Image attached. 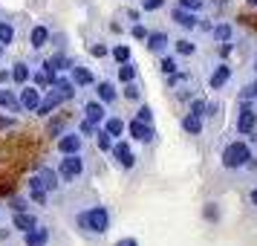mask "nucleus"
I'll use <instances>...</instances> for the list:
<instances>
[{"mask_svg":"<svg viewBox=\"0 0 257 246\" xmlns=\"http://www.w3.org/2000/svg\"><path fill=\"white\" fill-rule=\"evenodd\" d=\"M75 229L84 234V237H101V234L110 232V211L104 206H90L75 214Z\"/></svg>","mask_w":257,"mask_h":246,"instance_id":"f257e3e1","label":"nucleus"},{"mask_svg":"<svg viewBox=\"0 0 257 246\" xmlns=\"http://www.w3.org/2000/svg\"><path fill=\"white\" fill-rule=\"evenodd\" d=\"M55 171H58L61 186H75L87 174V159H84L81 153H64L58 159V168Z\"/></svg>","mask_w":257,"mask_h":246,"instance_id":"f03ea898","label":"nucleus"},{"mask_svg":"<svg viewBox=\"0 0 257 246\" xmlns=\"http://www.w3.org/2000/svg\"><path fill=\"white\" fill-rule=\"evenodd\" d=\"M248 159H254V153H251V145L243 142V139L228 142V145L222 148V153H220V162H222L225 171H240V168L248 165Z\"/></svg>","mask_w":257,"mask_h":246,"instance_id":"7ed1b4c3","label":"nucleus"},{"mask_svg":"<svg viewBox=\"0 0 257 246\" xmlns=\"http://www.w3.org/2000/svg\"><path fill=\"white\" fill-rule=\"evenodd\" d=\"M257 130V107L251 102H243L240 113H237V133L240 136H248Z\"/></svg>","mask_w":257,"mask_h":246,"instance_id":"20e7f679","label":"nucleus"},{"mask_svg":"<svg viewBox=\"0 0 257 246\" xmlns=\"http://www.w3.org/2000/svg\"><path fill=\"white\" fill-rule=\"evenodd\" d=\"M107 153H113V159H116V165L121 168V171H130V168L136 165V156H133V151H130V145L121 142V139H113V145H110Z\"/></svg>","mask_w":257,"mask_h":246,"instance_id":"39448f33","label":"nucleus"},{"mask_svg":"<svg viewBox=\"0 0 257 246\" xmlns=\"http://www.w3.org/2000/svg\"><path fill=\"white\" fill-rule=\"evenodd\" d=\"M41 96H44V90H38L35 84H24V87L18 90V105H21V110L35 113V107L41 105Z\"/></svg>","mask_w":257,"mask_h":246,"instance_id":"423d86ee","label":"nucleus"},{"mask_svg":"<svg viewBox=\"0 0 257 246\" xmlns=\"http://www.w3.org/2000/svg\"><path fill=\"white\" fill-rule=\"evenodd\" d=\"M124 130H127V133H130L136 142H145V145L156 142V128H153V125H145V122H139V119L124 122Z\"/></svg>","mask_w":257,"mask_h":246,"instance_id":"0eeeda50","label":"nucleus"},{"mask_svg":"<svg viewBox=\"0 0 257 246\" xmlns=\"http://www.w3.org/2000/svg\"><path fill=\"white\" fill-rule=\"evenodd\" d=\"M84 148V136L78 130H67V133H61L58 136V153H81Z\"/></svg>","mask_w":257,"mask_h":246,"instance_id":"6e6552de","label":"nucleus"},{"mask_svg":"<svg viewBox=\"0 0 257 246\" xmlns=\"http://www.w3.org/2000/svg\"><path fill=\"white\" fill-rule=\"evenodd\" d=\"M171 21H174L179 29H185V32H194L199 24V15L197 12H188V9H182V6H174L171 9Z\"/></svg>","mask_w":257,"mask_h":246,"instance_id":"1a4fd4ad","label":"nucleus"},{"mask_svg":"<svg viewBox=\"0 0 257 246\" xmlns=\"http://www.w3.org/2000/svg\"><path fill=\"white\" fill-rule=\"evenodd\" d=\"M70 81L78 87V90H84V87H93L95 84V75L84 64H78V61H72V67H70Z\"/></svg>","mask_w":257,"mask_h":246,"instance_id":"9d476101","label":"nucleus"},{"mask_svg":"<svg viewBox=\"0 0 257 246\" xmlns=\"http://www.w3.org/2000/svg\"><path fill=\"white\" fill-rule=\"evenodd\" d=\"M95 87V99H98V102H101V105H113V102H116L118 99V90H116V81H110V78H101V81L98 84H93Z\"/></svg>","mask_w":257,"mask_h":246,"instance_id":"9b49d317","label":"nucleus"},{"mask_svg":"<svg viewBox=\"0 0 257 246\" xmlns=\"http://www.w3.org/2000/svg\"><path fill=\"white\" fill-rule=\"evenodd\" d=\"M145 44H148V49H151L153 55H162V52H168V47H171V35L162 32V29H156V32H148Z\"/></svg>","mask_w":257,"mask_h":246,"instance_id":"f8f14e48","label":"nucleus"},{"mask_svg":"<svg viewBox=\"0 0 257 246\" xmlns=\"http://www.w3.org/2000/svg\"><path fill=\"white\" fill-rule=\"evenodd\" d=\"M228 78H231V67H228L225 61H220L208 75V90H222V87L228 84Z\"/></svg>","mask_w":257,"mask_h":246,"instance_id":"ddd939ff","label":"nucleus"},{"mask_svg":"<svg viewBox=\"0 0 257 246\" xmlns=\"http://www.w3.org/2000/svg\"><path fill=\"white\" fill-rule=\"evenodd\" d=\"M84 119L101 128V122L107 119V105H101L98 99H90V102H84Z\"/></svg>","mask_w":257,"mask_h":246,"instance_id":"4468645a","label":"nucleus"},{"mask_svg":"<svg viewBox=\"0 0 257 246\" xmlns=\"http://www.w3.org/2000/svg\"><path fill=\"white\" fill-rule=\"evenodd\" d=\"M49 90H52V93L58 96L61 102H72V99L78 96V87H75V84H72L70 78H55Z\"/></svg>","mask_w":257,"mask_h":246,"instance_id":"2eb2a0df","label":"nucleus"},{"mask_svg":"<svg viewBox=\"0 0 257 246\" xmlns=\"http://www.w3.org/2000/svg\"><path fill=\"white\" fill-rule=\"evenodd\" d=\"M38 177H41V183H44V188H47V194H55V191L61 188L58 171H55L52 165H41V168H38Z\"/></svg>","mask_w":257,"mask_h":246,"instance_id":"dca6fc26","label":"nucleus"},{"mask_svg":"<svg viewBox=\"0 0 257 246\" xmlns=\"http://www.w3.org/2000/svg\"><path fill=\"white\" fill-rule=\"evenodd\" d=\"M47 72H52V75H58L61 70H70L72 67V58H67L64 52H55V55H49V58H44V64H41Z\"/></svg>","mask_w":257,"mask_h":246,"instance_id":"f3484780","label":"nucleus"},{"mask_svg":"<svg viewBox=\"0 0 257 246\" xmlns=\"http://www.w3.org/2000/svg\"><path fill=\"white\" fill-rule=\"evenodd\" d=\"M24 243L26 246H47L49 243V229L47 226H41V223L32 226L29 232H24Z\"/></svg>","mask_w":257,"mask_h":246,"instance_id":"a211bd4d","label":"nucleus"},{"mask_svg":"<svg viewBox=\"0 0 257 246\" xmlns=\"http://www.w3.org/2000/svg\"><path fill=\"white\" fill-rule=\"evenodd\" d=\"M49 26H44V24H38V26H32V32H29V47L35 49V52H41V49L49 44Z\"/></svg>","mask_w":257,"mask_h":246,"instance_id":"6ab92c4d","label":"nucleus"},{"mask_svg":"<svg viewBox=\"0 0 257 246\" xmlns=\"http://www.w3.org/2000/svg\"><path fill=\"white\" fill-rule=\"evenodd\" d=\"M32 226H38V217L29 209H26V211H15V214H12V229H18L21 234L29 232Z\"/></svg>","mask_w":257,"mask_h":246,"instance_id":"aec40b11","label":"nucleus"},{"mask_svg":"<svg viewBox=\"0 0 257 246\" xmlns=\"http://www.w3.org/2000/svg\"><path fill=\"white\" fill-rule=\"evenodd\" d=\"M0 110H6V113H21V105H18V90H9L6 84L0 87Z\"/></svg>","mask_w":257,"mask_h":246,"instance_id":"412c9836","label":"nucleus"},{"mask_svg":"<svg viewBox=\"0 0 257 246\" xmlns=\"http://www.w3.org/2000/svg\"><path fill=\"white\" fill-rule=\"evenodd\" d=\"M12 81L18 84V87H24V84H29V78H32V67L26 64V61H15L12 64Z\"/></svg>","mask_w":257,"mask_h":246,"instance_id":"4be33fe9","label":"nucleus"},{"mask_svg":"<svg viewBox=\"0 0 257 246\" xmlns=\"http://www.w3.org/2000/svg\"><path fill=\"white\" fill-rule=\"evenodd\" d=\"M58 105H64V102H61L52 90H47V96H41V105L35 107V113L38 116H52V110H55Z\"/></svg>","mask_w":257,"mask_h":246,"instance_id":"5701e85b","label":"nucleus"},{"mask_svg":"<svg viewBox=\"0 0 257 246\" xmlns=\"http://www.w3.org/2000/svg\"><path fill=\"white\" fill-rule=\"evenodd\" d=\"M208 32H211V38H214L217 44H225V41H231V38H234V26L228 24V21H220V24L211 26Z\"/></svg>","mask_w":257,"mask_h":246,"instance_id":"b1692460","label":"nucleus"},{"mask_svg":"<svg viewBox=\"0 0 257 246\" xmlns=\"http://www.w3.org/2000/svg\"><path fill=\"white\" fill-rule=\"evenodd\" d=\"M116 78L121 84L136 81V78H139V67H136L133 61H121V64H118V70H116Z\"/></svg>","mask_w":257,"mask_h":246,"instance_id":"393cba45","label":"nucleus"},{"mask_svg":"<svg viewBox=\"0 0 257 246\" xmlns=\"http://www.w3.org/2000/svg\"><path fill=\"white\" fill-rule=\"evenodd\" d=\"M101 128H104L113 139H121V136H124V119L121 116H107L104 122H101Z\"/></svg>","mask_w":257,"mask_h":246,"instance_id":"a878e982","label":"nucleus"},{"mask_svg":"<svg viewBox=\"0 0 257 246\" xmlns=\"http://www.w3.org/2000/svg\"><path fill=\"white\" fill-rule=\"evenodd\" d=\"M182 130H185L188 136H199V133H202V116L185 113V116H182Z\"/></svg>","mask_w":257,"mask_h":246,"instance_id":"bb28decb","label":"nucleus"},{"mask_svg":"<svg viewBox=\"0 0 257 246\" xmlns=\"http://www.w3.org/2000/svg\"><path fill=\"white\" fill-rule=\"evenodd\" d=\"M55 78H58V75H52V72H47L44 67H41V70H35V72H32V78H29V81H35V87H38V90H49Z\"/></svg>","mask_w":257,"mask_h":246,"instance_id":"cd10ccee","label":"nucleus"},{"mask_svg":"<svg viewBox=\"0 0 257 246\" xmlns=\"http://www.w3.org/2000/svg\"><path fill=\"white\" fill-rule=\"evenodd\" d=\"M176 49V55H197V44L191 41V38H176V41H171Z\"/></svg>","mask_w":257,"mask_h":246,"instance_id":"c85d7f7f","label":"nucleus"},{"mask_svg":"<svg viewBox=\"0 0 257 246\" xmlns=\"http://www.w3.org/2000/svg\"><path fill=\"white\" fill-rule=\"evenodd\" d=\"M159 72H162L165 78H168V75H174V72H179V64H176V58L174 55H159Z\"/></svg>","mask_w":257,"mask_h":246,"instance_id":"c756f323","label":"nucleus"},{"mask_svg":"<svg viewBox=\"0 0 257 246\" xmlns=\"http://www.w3.org/2000/svg\"><path fill=\"white\" fill-rule=\"evenodd\" d=\"M0 44L3 47L15 44V24L12 21H0Z\"/></svg>","mask_w":257,"mask_h":246,"instance_id":"7c9ffc66","label":"nucleus"},{"mask_svg":"<svg viewBox=\"0 0 257 246\" xmlns=\"http://www.w3.org/2000/svg\"><path fill=\"white\" fill-rule=\"evenodd\" d=\"M121 96H124L127 102H139V99H142V87H139V78H136V81H127V84H124V90H121Z\"/></svg>","mask_w":257,"mask_h":246,"instance_id":"2f4dec72","label":"nucleus"},{"mask_svg":"<svg viewBox=\"0 0 257 246\" xmlns=\"http://www.w3.org/2000/svg\"><path fill=\"white\" fill-rule=\"evenodd\" d=\"M95 145H98V151H110V145H113V136H110V133H107L104 128H98L95 130Z\"/></svg>","mask_w":257,"mask_h":246,"instance_id":"473e14b6","label":"nucleus"},{"mask_svg":"<svg viewBox=\"0 0 257 246\" xmlns=\"http://www.w3.org/2000/svg\"><path fill=\"white\" fill-rule=\"evenodd\" d=\"M237 99H240V102H251V99H257V78H254V81L245 84L243 90L237 93Z\"/></svg>","mask_w":257,"mask_h":246,"instance_id":"72a5a7b5","label":"nucleus"},{"mask_svg":"<svg viewBox=\"0 0 257 246\" xmlns=\"http://www.w3.org/2000/svg\"><path fill=\"white\" fill-rule=\"evenodd\" d=\"M188 102H191V105H188V113H194V116H202L205 119V99H188Z\"/></svg>","mask_w":257,"mask_h":246,"instance_id":"f704fd0d","label":"nucleus"},{"mask_svg":"<svg viewBox=\"0 0 257 246\" xmlns=\"http://www.w3.org/2000/svg\"><path fill=\"white\" fill-rule=\"evenodd\" d=\"M110 55L116 58V64H121V61H130V47H124V44H116V47L110 49Z\"/></svg>","mask_w":257,"mask_h":246,"instance_id":"c9c22d12","label":"nucleus"},{"mask_svg":"<svg viewBox=\"0 0 257 246\" xmlns=\"http://www.w3.org/2000/svg\"><path fill=\"white\" fill-rule=\"evenodd\" d=\"M205 3H208V0H176V6H182V9H188V12L205 9Z\"/></svg>","mask_w":257,"mask_h":246,"instance_id":"e433bc0d","label":"nucleus"},{"mask_svg":"<svg viewBox=\"0 0 257 246\" xmlns=\"http://www.w3.org/2000/svg\"><path fill=\"white\" fill-rule=\"evenodd\" d=\"M168 0H139V9L142 12H159Z\"/></svg>","mask_w":257,"mask_h":246,"instance_id":"4c0bfd02","label":"nucleus"},{"mask_svg":"<svg viewBox=\"0 0 257 246\" xmlns=\"http://www.w3.org/2000/svg\"><path fill=\"white\" fill-rule=\"evenodd\" d=\"M90 55H95V58H104V55H110V47H107L104 41H93V44H90Z\"/></svg>","mask_w":257,"mask_h":246,"instance_id":"58836bf2","label":"nucleus"},{"mask_svg":"<svg viewBox=\"0 0 257 246\" xmlns=\"http://www.w3.org/2000/svg\"><path fill=\"white\" fill-rule=\"evenodd\" d=\"M95 130H98V125H93V122H87V119L78 122V133L81 136H95Z\"/></svg>","mask_w":257,"mask_h":246,"instance_id":"ea45409f","label":"nucleus"},{"mask_svg":"<svg viewBox=\"0 0 257 246\" xmlns=\"http://www.w3.org/2000/svg\"><path fill=\"white\" fill-rule=\"evenodd\" d=\"M136 119H139V122H145V125H153V110L148 105H142L139 110H136Z\"/></svg>","mask_w":257,"mask_h":246,"instance_id":"a19ab883","label":"nucleus"},{"mask_svg":"<svg viewBox=\"0 0 257 246\" xmlns=\"http://www.w3.org/2000/svg\"><path fill=\"white\" fill-rule=\"evenodd\" d=\"M29 200L38 203V206H47V191H41V188L38 191H29Z\"/></svg>","mask_w":257,"mask_h":246,"instance_id":"79ce46f5","label":"nucleus"},{"mask_svg":"<svg viewBox=\"0 0 257 246\" xmlns=\"http://www.w3.org/2000/svg\"><path fill=\"white\" fill-rule=\"evenodd\" d=\"M130 35L136 38V41H145V38H148V29H145L142 24H133V29H130Z\"/></svg>","mask_w":257,"mask_h":246,"instance_id":"37998d69","label":"nucleus"},{"mask_svg":"<svg viewBox=\"0 0 257 246\" xmlns=\"http://www.w3.org/2000/svg\"><path fill=\"white\" fill-rule=\"evenodd\" d=\"M217 113H220V105H217V102H205V116H217Z\"/></svg>","mask_w":257,"mask_h":246,"instance_id":"c03bdc74","label":"nucleus"},{"mask_svg":"<svg viewBox=\"0 0 257 246\" xmlns=\"http://www.w3.org/2000/svg\"><path fill=\"white\" fill-rule=\"evenodd\" d=\"M29 206H26V200L24 197H15L12 200V211H26Z\"/></svg>","mask_w":257,"mask_h":246,"instance_id":"a18cd8bd","label":"nucleus"},{"mask_svg":"<svg viewBox=\"0 0 257 246\" xmlns=\"http://www.w3.org/2000/svg\"><path fill=\"white\" fill-rule=\"evenodd\" d=\"M64 133V122H52L49 125V136H61Z\"/></svg>","mask_w":257,"mask_h":246,"instance_id":"49530a36","label":"nucleus"},{"mask_svg":"<svg viewBox=\"0 0 257 246\" xmlns=\"http://www.w3.org/2000/svg\"><path fill=\"white\" fill-rule=\"evenodd\" d=\"M116 246H139V240H136V237H121Z\"/></svg>","mask_w":257,"mask_h":246,"instance_id":"de8ad7c7","label":"nucleus"},{"mask_svg":"<svg viewBox=\"0 0 257 246\" xmlns=\"http://www.w3.org/2000/svg\"><path fill=\"white\" fill-rule=\"evenodd\" d=\"M12 81V72L9 70H0V87H3V84H9Z\"/></svg>","mask_w":257,"mask_h":246,"instance_id":"09e8293b","label":"nucleus"},{"mask_svg":"<svg viewBox=\"0 0 257 246\" xmlns=\"http://www.w3.org/2000/svg\"><path fill=\"white\" fill-rule=\"evenodd\" d=\"M127 21L130 24H139V12L136 9H127Z\"/></svg>","mask_w":257,"mask_h":246,"instance_id":"8fccbe9b","label":"nucleus"},{"mask_svg":"<svg viewBox=\"0 0 257 246\" xmlns=\"http://www.w3.org/2000/svg\"><path fill=\"white\" fill-rule=\"evenodd\" d=\"M15 125V119H6V116H0V128H12Z\"/></svg>","mask_w":257,"mask_h":246,"instance_id":"3c124183","label":"nucleus"},{"mask_svg":"<svg viewBox=\"0 0 257 246\" xmlns=\"http://www.w3.org/2000/svg\"><path fill=\"white\" fill-rule=\"evenodd\" d=\"M248 200H251V206H254V209H257V186L251 188V194H248Z\"/></svg>","mask_w":257,"mask_h":246,"instance_id":"603ef678","label":"nucleus"},{"mask_svg":"<svg viewBox=\"0 0 257 246\" xmlns=\"http://www.w3.org/2000/svg\"><path fill=\"white\" fill-rule=\"evenodd\" d=\"M3 55H6V47H3V44H0V58H3Z\"/></svg>","mask_w":257,"mask_h":246,"instance_id":"864d4df0","label":"nucleus"},{"mask_svg":"<svg viewBox=\"0 0 257 246\" xmlns=\"http://www.w3.org/2000/svg\"><path fill=\"white\" fill-rule=\"evenodd\" d=\"M248 3H251V6H257V0H248Z\"/></svg>","mask_w":257,"mask_h":246,"instance_id":"5fc2aeb1","label":"nucleus"},{"mask_svg":"<svg viewBox=\"0 0 257 246\" xmlns=\"http://www.w3.org/2000/svg\"><path fill=\"white\" fill-rule=\"evenodd\" d=\"M254 72H257V58H254Z\"/></svg>","mask_w":257,"mask_h":246,"instance_id":"6e6d98bb","label":"nucleus"},{"mask_svg":"<svg viewBox=\"0 0 257 246\" xmlns=\"http://www.w3.org/2000/svg\"><path fill=\"white\" fill-rule=\"evenodd\" d=\"M222 3H225V0H222Z\"/></svg>","mask_w":257,"mask_h":246,"instance_id":"4d7b16f0","label":"nucleus"}]
</instances>
